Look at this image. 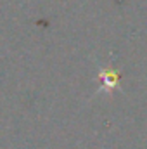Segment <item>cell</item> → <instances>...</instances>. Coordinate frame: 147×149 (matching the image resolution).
<instances>
[{
	"label": "cell",
	"instance_id": "1",
	"mask_svg": "<svg viewBox=\"0 0 147 149\" xmlns=\"http://www.w3.org/2000/svg\"><path fill=\"white\" fill-rule=\"evenodd\" d=\"M101 80H102V87L106 90H112L116 85H118V80L119 76L116 71H111V70H102L101 71Z\"/></svg>",
	"mask_w": 147,
	"mask_h": 149
}]
</instances>
